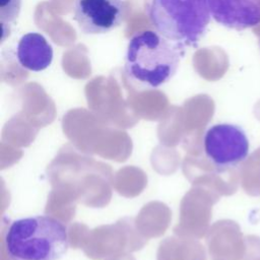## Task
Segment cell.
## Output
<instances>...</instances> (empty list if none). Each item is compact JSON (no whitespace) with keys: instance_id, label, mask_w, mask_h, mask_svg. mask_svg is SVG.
Here are the masks:
<instances>
[{"instance_id":"1","label":"cell","mask_w":260,"mask_h":260,"mask_svg":"<svg viewBox=\"0 0 260 260\" xmlns=\"http://www.w3.org/2000/svg\"><path fill=\"white\" fill-rule=\"evenodd\" d=\"M185 48L157 31L141 30L128 43L125 75L139 89L157 88L175 76L185 55Z\"/></svg>"},{"instance_id":"2","label":"cell","mask_w":260,"mask_h":260,"mask_svg":"<svg viewBox=\"0 0 260 260\" xmlns=\"http://www.w3.org/2000/svg\"><path fill=\"white\" fill-rule=\"evenodd\" d=\"M4 243L9 260H60L69 248L66 225L51 215L13 220Z\"/></svg>"},{"instance_id":"3","label":"cell","mask_w":260,"mask_h":260,"mask_svg":"<svg viewBox=\"0 0 260 260\" xmlns=\"http://www.w3.org/2000/svg\"><path fill=\"white\" fill-rule=\"evenodd\" d=\"M151 24L165 38L185 47H195L210 21L207 0H150Z\"/></svg>"},{"instance_id":"4","label":"cell","mask_w":260,"mask_h":260,"mask_svg":"<svg viewBox=\"0 0 260 260\" xmlns=\"http://www.w3.org/2000/svg\"><path fill=\"white\" fill-rule=\"evenodd\" d=\"M205 156L217 172L241 165L250 153V141L245 129L234 123H216L203 136Z\"/></svg>"},{"instance_id":"5","label":"cell","mask_w":260,"mask_h":260,"mask_svg":"<svg viewBox=\"0 0 260 260\" xmlns=\"http://www.w3.org/2000/svg\"><path fill=\"white\" fill-rule=\"evenodd\" d=\"M125 15L123 0H74L73 18L84 34L110 32L122 24Z\"/></svg>"},{"instance_id":"6","label":"cell","mask_w":260,"mask_h":260,"mask_svg":"<svg viewBox=\"0 0 260 260\" xmlns=\"http://www.w3.org/2000/svg\"><path fill=\"white\" fill-rule=\"evenodd\" d=\"M212 18L219 24L242 30L260 24V0H207Z\"/></svg>"},{"instance_id":"7","label":"cell","mask_w":260,"mask_h":260,"mask_svg":"<svg viewBox=\"0 0 260 260\" xmlns=\"http://www.w3.org/2000/svg\"><path fill=\"white\" fill-rule=\"evenodd\" d=\"M16 57L19 64L29 71H43L53 61V47L39 32L23 35L16 47Z\"/></svg>"},{"instance_id":"8","label":"cell","mask_w":260,"mask_h":260,"mask_svg":"<svg viewBox=\"0 0 260 260\" xmlns=\"http://www.w3.org/2000/svg\"><path fill=\"white\" fill-rule=\"evenodd\" d=\"M21 9V0H0V23L1 41L4 42L9 36L11 25L17 19Z\"/></svg>"},{"instance_id":"9","label":"cell","mask_w":260,"mask_h":260,"mask_svg":"<svg viewBox=\"0 0 260 260\" xmlns=\"http://www.w3.org/2000/svg\"><path fill=\"white\" fill-rule=\"evenodd\" d=\"M258 45H259V50H260V40H259V43H258Z\"/></svg>"}]
</instances>
